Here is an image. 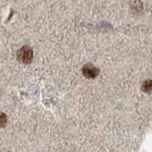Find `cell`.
<instances>
[{"instance_id":"2","label":"cell","mask_w":152,"mask_h":152,"mask_svg":"<svg viewBox=\"0 0 152 152\" xmlns=\"http://www.w3.org/2000/svg\"><path fill=\"white\" fill-rule=\"evenodd\" d=\"M83 75L87 78H95L96 76H98L99 74V69L96 68L95 66L92 64H86L82 69Z\"/></svg>"},{"instance_id":"4","label":"cell","mask_w":152,"mask_h":152,"mask_svg":"<svg viewBox=\"0 0 152 152\" xmlns=\"http://www.w3.org/2000/svg\"><path fill=\"white\" fill-rule=\"evenodd\" d=\"M7 124V115L3 113H0V127H4Z\"/></svg>"},{"instance_id":"3","label":"cell","mask_w":152,"mask_h":152,"mask_svg":"<svg viewBox=\"0 0 152 152\" xmlns=\"http://www.w3.org/2000/svg\"><path fill=\"white\" fill-rule=\"evenodd\" d=\"M142 90H143L145 93L151 94L152 93V80L144 81L143 84H142Z\"/></svg>"},{"instance_id":"1","label":"cell","mask_w":152,"mask_h":152,"mask_svg":"<svg viewBox=\"0 0 152 152\" xmlns=\"http://www.w3.org/2000/svg\"><path fill=\"white\" fill-rule=\"evenodd\" d=\"M18 60L20 62L24 63V64H29L32 62L33 57H34V53H33V50L28 45H24L18 50L17 53Z\"/></svg>"}]
</instances>
